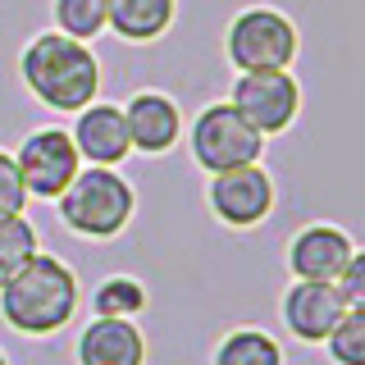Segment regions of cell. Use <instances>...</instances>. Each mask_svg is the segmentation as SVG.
<instances>
[{
    "label": "cell",
    "instance_id": "1",
    "mask_svg": "<svg viewBox=\"0 0 365 365\" xmlns=\"http://www.w3.org/2000/svg\"><path fill=\"white\" fill-rule=\"evenodd\" d=\"M19 78L46 110L78 114L101 96V60L87 41L64 32H37L19 55Z\"/></svg>",
    "mask_w": 365,
    "mask_h": 365
},
{
    "label": "cell",
    "instance_id": "2",
    "mask_svg": "<svg viewBox=\"0 0 365 365\" xmlns=\"http://www.w3.org/2000/svg\"><path fill=\"white\" fill-rule=\"evenodd\" d=\"M78 302H83L78 274L68 269L60 256L37 251V256L0 288V319L23 338H51L78 315Z\"/></svg>",
    "mask_w": 365,
    "mask_h": 365
},
{
    "label": "cell",
    "instance_id": "3",
    "mask_svg": "<svg viewBox=\"0 0 365 365\" xmlns=\"http://www.w3.org/2000/svg\"><path fill=\"white\" fill-rule=\"evenodd\" d=\"M55 210H60V224L68 233L87 237V242H110V237H119L128 228L133 210H137V192L119 169L87 165L55 197Z\"/></svg>",
    "mask_w": 365,
    "mask_h": 365
},
{
    "label": "cell",
    "instance_id": "4",
    "mask_svg": "<svg viewBox=\"0 0 365 365\" xmlns=\"http://www.w3.org/2000/svg\"><path fill=\"white\" fill-rule=\"evenodd\" d=\"M302 37L297 23L274 5H247L237 9L224 32V55L237 73H260V68H292Z\"/></svg>",
    "mask_w": 365,
    "mask_h": 365
},
{
    "label": "cell",
    "instance_id": "5",
    "mask_svg": "<svg viewBox=\"0 0 365 365\" xmlns=\"http://www.w3.org/2000/svg\"><path fill=\"white\" fill-rule=\"evenodd\" d=\"M187 151L197 160V169L205 174H224V169H242V165H260L265 155V137L237 114L228 101L205 106L187 128Z\"/></svg>",
    "mask_w": 365,
    "mask_h": 365
},
{
    "label": "cell",
    "instance_id": "6",
    "mask_svg": "<svg viewBox=\"0 0 365 365\" xmlns=\"http://www.w3.org/2000/svg\"><path fill=\"white\" fill-rule=\"evenodd\" d=\"M228 106L256 128L260 137L288 133L302 114V87H297L292 68H260V73H237Z\"/></svg>",
    "mask_w": 365,
    "mask_h": 365
},
{
    "label": "cell",
    "instance_id": "7",
    "mask_svg": "<svg viewBox=\"0 0 365 365\" xmlns=\"http://www.w3.org/2000/svg\"><path fill=\"white\" fill-rule=\"evenodd\" d=\"M14 165H19V178L28 187V197L55 201L73 182L78 169H83V155H78L68 128H55L51 123V128H32L23 137L19 151H14Z\"/></svg>",
    "mask_w": 365,
    "mask_h": 365
},
{
    "label": "cell",
    "instance_id": "8",
    "mask_svg": "<svg viewBox=\"0 0 365 365\" xmlns=\"http://www.w3.org/2000/svg\"><path fill=\"white\" fill-rule=\"evenodd\" d=\"M274 178L260 165H242V169H224V174H210V187H205V205L224 228H256L274 215Z\"/></svg>",
    "mask_w": 365,
    "mask_h": 365
},
{
    "label": "cell",
    "instance_id": "9",
    "mask_svg": "<svg viewBox=\"0 0 365 365\" xmlns=\"http://www.w3.org/2000/svg\"><path fill=\"white\" fill-rule=\"evenodd\" d=\"M347 302H342L338 283H311V279H292L288 292L279 297V315L283 329L306 342V347H324V338L334 334V324L342 319Z\"/></svg>",
    "mask_w": 365,
    "mask_h": 365
},
{
    "label": "cell",
    "instance_id": "10",
    "mask_svg": "<svg viewBox=\"0 0 365 365\" xmlns=\"http://www.w3.org/2000/svg\"><path fill=\"white\" fill-rule=\"evenodd\" d=\"M73 137L78 155L87 165H101V169H119L123 160L133 155V137H128V123H123V106H110V101H91L73 114Z\"/></svg>",
    "mask_w": 365,
    "mask_h": 365
},
{
    "label": "cell",
    "instance_id": "11",
    "mask_svg": "<svg viewBox=\"0 0 365 365\" xmlns=\"http://www.w3.org/2000/svg\"><path fill=\"white\" fill-rule=\"evenodd\" d=\"M351 242L347 228L338 224H306L302 233H292L288 242V269L292 279H311V283H338L342 265L351 260Z\"/></svg>",
    "mask_w": 365,
    "mask_h": 365
},
{
    "label": "cell",
    "instance_id": "12",
    "mask_svg": "<svg viewBox=\"0 0 365 365\" xmlns=\"http://www.w3.org/2000/svg\"><path fill=\"white\" fill-rule=\"evenodd\" d=\"M123 123H128L133 151L142 155H165L182 142V110L169 91H133L123 106Z\"/></svg>",
    "mask_w": 365,
    "mask_h": 365
},
{
    "label": "cell",
    "instance_id": "13",
    "mask_svg": "<svg viewBox=\"0 0 365 365\" xmlns=\"http://www.w3.org/2000/svg\"><path fill=\"white\" fill-rule=\"evenodd\" d=\"M78 365H146V334L137 319H114V315H91L78 334L73 347Z\"/></svg>",
    "mask_w": 365,
    "mask_h": 365
},
{
    "label": "cell",
    "instance_id": "14",
    "mask_svg": "<svg viewBox=\"0 0 365 365\" xmlns=\"http://www.w3.org/2000/svg\"><path fill=\"white\" fill-rule=\"evenodd\" d=\"M106 9H110L106 28L114 37L128 41V46H146V41H160L174 28L178 0H106Z\"/></svg>",
    "mask_w": 365,
    "mask_h": 365
},
{
    "label": "cell",
    "instance_id": "15",
    "mask_svg": "<svg viewBox=\"0 0 365 365\" xmlns=\"http://www.w3.org/2000/svg\"><path fill=\"white\" fill-rule=\"evenodd\" d=\"M215 365H283V347L274 342L265 329H228L215 342Z\"/></svg>",
    "mask_w": 365,
    "mask_h": 365
},
{
    "label": "cell",
    "instance_id": "16",
    "mask_svg": "<svg viewBox=\"0 0 365 365\" xmlns=\"http://www.w3.org/2000/svg\"><path fill=\"white\" fill-rule=\"evenodd\" d=\"M37 242H41L37 224H32L28 215H0V288L41 251Z\"/></svg>",
    "mask_w": 365,
    "mask_h": 365
},
{
    "label": "cell",
    "instance_id": "17",
    "mask_svg": "<svg viewBox=\"0 0 365 365\" xmlns=\"http://www.w3.org/2000/svg\"><path fill=\"white\" fill-rule=\"evenodd\" d=\"M146 288L133 274H110L96 292H91V315H114V319H137L146 311Z\"/></svg>",
    "mask_w": 365,
    "mask_h": 365
},
{
    "label": "cell",
    "instance_id": "18",
    "mask_svg": "<svg viewBox=\"0 0 365 365\" xmlns=\"http://www.w3.org/2000/svg\"><path fill=\"white\" fill-rule=\"evenodd\" d=\"M106 0H51V19H55V32L73 41H91L106 32Z\"/></svg>",
    "mask_w": 365,
    "mask_h": 365
},
{
    "label": "cell",
    "instance_id": "19",
    "mask_svg": "<svg viewBox=\"0 0 365 365\" xmlns=\"http://www.w3.org/2000/svg\"><path fill=\"white\" fill-rule=\"evenodd\" d=\"M329 361L334 365H365V311H342V319L334 324V334L324 338Z\"/></svg>",
    "mask_w": 365,
    "mask_h": 365
},
{
    "label": "cell",
    "instance_id": "20",
    "mask_svg": "<svg viewBox=\"0 0 365 365\" xmlns=\"http://www.w3.org/2000/svg\"><path fill=\"white\" fill-rule=\"evenodd\" d=\"M28 205V187L19 178V165L9 151H0V215H23Z\"/></svg>",
    "mask_w": 365,
    "mask_h": 365
},
{
    "label": "cell",
    "instance_id": "21",
    "mask_svg": "<svg viewBox=\"0 0 365 365\" xmlns=\"http://www.w3.org/2000/svg\"><path fill=\"white\" fill-rule=\"evenodd\" d=\"M338 292H342V302H347L351 311H365V247H356V251H351V260L342 265Z\"/></svg>",
    "mask_w": 365,
    "mask_h": 365
},
{
    "label": "cell",
    "instance_id": "22",
    "mask_svg": "<svg viewBox=\"0 0 365 365\" xmlns=\"http://www.w3.org/2000/svg\"><path fill=\"white\" fill-rule=\"evenodd\" d=\"M0 365H9V361H5V351H0Z\"/></svg>",
    "mask_w": 365,
    "mask_h": 365
}]
</instances>
